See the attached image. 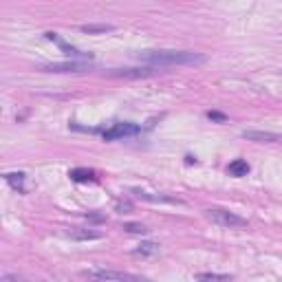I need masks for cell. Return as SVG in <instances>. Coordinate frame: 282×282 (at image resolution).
I'll return each mask as SVG.
<instances>
[{
	"label": "cell",
	"mask_w": 282,
	"mask_h": 282,
	"mask_svg": "<svg viewBox=\"0 0 282 282\" xmlns=\"http://www.w3.org/2000/svg\"><path fill=\"white\" fill-rule=\"evenodd\" d=\"M137 60L152 69L161 67H196L205 62V55L196 51H177V49H154L137 53Z\"/></svg>",
	"instance_id": "cell-1"
},
{
	"label": "cell",
	"mask_w": 282,
	"mask_h": 282,
	"mask_svg": "<svg viewBox=\"0 0 282 282\" xmlns=\"http://www.w3.org/2000/svg\"><path fill=\"white\" fill-rule=\"evenodd\" d=\"M84 278L95 282H152L143 275L128 273V271H115V269H84Z\"/></svg>",
	"instance_id": "cell-2"
},
{
	"label": "cell",
	"mask_w": 282,
	"mask_h": 282,
	"mask_svg": "<svg viewBox=\"0 0 282 282\" xmlns=\"http://www.w3.org/2000/svg\"><path fill=\"white\" fill-rule=\"evenodd\" d=\"M205 216L214 225L225 227V230H241V227H247V218H243V216H238L236 212H230V209H223V207H209Z\"/></svg>",
	"instance_id": "cell-3"
},
{
	"label": "cell",
	"mask_w": 282,
	"mask_h": 282,
	"mask_svg": "<svg viewBox=\"0 0 282 282\" xmlns=\"http://www.w3.org/2000/svg\"><path fill=\"white\" fill-rule=\"evenodd\" d=\"M139 126L137 124H130V122H124V124H112L110 128L101 130V137L104 141H117V139H126V137H135L139 135Z\"/></svg>",
	"instance_id": "cell-4"
},
{
	"label": "cell",
	"mask_w": 282,
	"mask_h": 282,
	"mask_svg": "<svg viewBox=\"0 0 282 282\" xmlns=\"http://www.w3.org/2000/svg\"><path fill=\"white\" fill-rule=\"evenodd\" d=\"M44 73H82V71H91V64L82 62V60H71V62H51L40 67Z\"/></svg>",
	"instance_id": "cell-5"
},
{
	"label": "cell",
	"mask_w": 282,
	"mask_h": 282,
	"mask_svg": "<svg viewBox=\"0 0 282 282\" xmlns=\"http://www.w3.org/2000/svg\"><path fill=\"white\" fill-rule=\"evenodd\" d=\"M243 139L247 141H258V143H275L282 141V135L271 133V130H243Z\"/></svg>",
	"instance_id": "cell-6"
},
{
	"label": "cell",
	"mask_w": 282,
	"mask_h": 282,
	"mask_svg": "<svg viewBox=\"0 0 282 282\" xmlns=\"http://www.w3.org/2000/svg\"><path fill=\"white\" fill-rule=\"evenodd\" d=\"M154 73L152 67H143V69H112L108 71L110 77H126V80H141V77H150Z\"/></svg>",
	"instance_id": "cell-7"
},
{
	"label": "cell",
	"mask_w": 282,
	"mask_h": 282,
	"mask_svg": "<svg viewBox=\"0 0 282 282\" xmlns=\"http://www.w3.org/2000/svg\"><path fill=\"white\" fill-rule=\"evenodd\" d=\"M157 254H159V243H152V241H146L133 249V256H141V258H150Z\"/></svg>",
	"instance_id": "cell-8"
},
{
	"label": "cell",
	"mask_w": 282,
	"mask_h": 282,
	"mask_svg": "<svg viewBox=\"0 0 282 282\" xmlns=\"http://www.w3.org/2000/svg\"><path fill=\"white\" fill-rule=\"evenodd\" d=\"M25 179H27L25 172H7V175H5V181H7L14 190L20 192V194H25Z\"/></svg>",
	"instance_id": "cell-9"
},
{
	"label": "cell",
	"mask_w": 282,
	"mask_h": 282,
	"mask_svg": "<svg viewBox=\"0 0 282 282\" xmlns=\"http://www.w3.org/2000/svg\"><path fill=\"white\" fill-rule=\"evenodd\" d=\"M249 170H251V165L245 159H236V161H232V163L227 165V172H230L232 177H247Z\"/></svg>",
	"instance_id": "cell-10"
},
{
	"label": "cell",
	"mask_w": 282,
	"mask_h": 282,
	"mask_svg": "<svg viewBox=\"0 0 282 282\" xmlns=\"http://www.w3.org/2000/svg\"><path fill=\"white\" fill-rule=\"evenodd\" d=\"M71 181H77V183H86V181H95V172L88 170V167H75V170L69 172Z\"/></svg>",
	"instance_id": "cell-11"
},
{
	"label": "cell",
	"mask_w": 282,
	"mask_h": 282,
	"mask_svg": "<svg viewBox=\"0 0 282 282\" xmlns=\"http://www.w3.org/2000/svg\"><path fill=\"white\" fill-rule=\"evenodd\" d=\"M69 236L73 241H99L101 234L93 230H69Z\"/></svg>",
	"instance_id": "cell-12"
},
{
	"label": "cell",
	"mask_w": 282,
	"mask_h": 282,
	"mask_svg": "<svg viewBox=\"0 0 282 282\" xmlns=\"http://www.w3.org/2000/svg\"><path fill=\"white\" fill-rule=\"evenodd\" d=\"M196 280H199V282H227V280H230V275H227V273L201 271V273H196Z\"/></svg>",
	"instance_id": "cell-13"
},
{
	"label": "cell",
	"mask_w": 282,
	"mask_h": 282,
	"mask_svg": "<svg viewBox=\"0 0 282 282\" xmlns=\"http://www.w3.org/2000/svg\"><path fill=\"white\" fill-rule=\"evenodd\" d=\"M135 194L143 201H152V203H159V201H165V203H181L179 199H172V196H154V194H148V192H141V190H135Z\"/></svg>",
	"instance_id": "cell-14"
},
{
	"label": "cell",
	"mask_w": 282,
	"mask_h": 282,
	"mask_svg": "<svg viewBox=\"0 0 282 282\" xmlns=\"http://www.w3.org/2000/svg\"><path fill=\"white\" fill-rule=\"evenodd\" d=\"M84 33H108V31H115L112 25H82L80 27Z\"/></svg>",
	"instance_id": "cell-15"
},
{
	"label": "cell",
	"mask_w": 282,
	"mask_h": 282,
	"mask_svg": "<svg viewBox=\"0 0 282 282\" xmlns=\"http://www.w3.org/2000/svg\"><path fill=\"white\" fill-rule=\"evenodd\" d=\"M124 230L128 232V234H141V236H143V234H148V232H150L143 223H126V225H124Z\"/></svg>",
	"instance_id": "cell-16"
},
{
	"label": "cell",
	"mask_w": 282,
	"mask_h": 282,
	"mask_svg": "<svg viewBox=\"0 0 282 282\" xmlns=\"http://www.w3.org/2000/svg\"><path fill=\"white\" fill-rule=\"evenodd\" d=\"M115 209L119 214H128V212H133V203H130V201H117Z\"/></svg>",
	"instance_id": "cell-17"
},
{
	"label": "cell",
	"mask_w": 282,
	"mask_h": 282,
	"mask_svg": "<svg viewBox=\"0 0 282 282\" xmlns=\"http://www.w3.org/2000/svg\"><path fill=\"white\" fill-rule=\"evenodd\" d=\"M207 117L212 119V122H218V124H225L227 122V115H225V112H218V110H209Z\"/></svg>",
	"instance_id": "cell-18"
},
{
	"label": "cell",
	"mask_w": 282,
	"mask_h": 282,
	"mask_svg": "<svg viewBox=\"0 0 282 282\" xmlns=\"http://www.w3.org/2000/svg\"><path fill=\"white\" fill-rule=\"evenodd\" d=\"M0 282H27V280L22 278V275H16V273H3Z\"/></svg>",
	"instance_id": "cell-19"
},
{
	"label": "cell",
	"mask_w": 282,
	"mask_h": 282,
	"mask_svg": "<svg viewBox=\"0 0 282 282\" xmlns=\"http://www.w3.org/2000/svg\"><path fill=\"white\" fill-rule=\"evenodd\" d=\"M88 220H93V223H101V220H106L104 214H86Z\"/></svg>",
	"instance_id": "cell-20"
}]
</instances>
